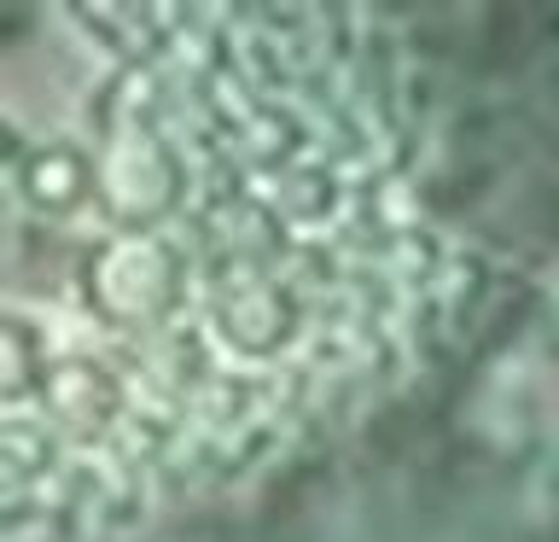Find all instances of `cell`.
<instances>
[{
	"label": "cell",
	"mask_w": 559,
	"mask_h": 542,
	"mask_svg": "<svg viewBox=\"0 0 559 542\" xmlns=\"http://www.w3.org/2000/svg\"><path fill=\"white\" fill-rule=\"evenodd\" d=\"M99 76L0 105V542H76L262 461L349 344L344 129L292 17L94 12Z\"/></svg>",
	"instance_id": "1"
}]
</instances>
